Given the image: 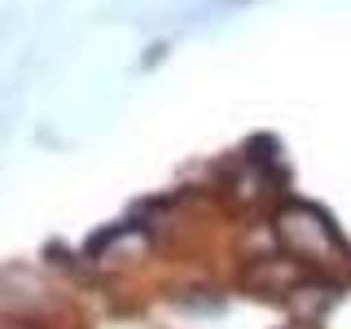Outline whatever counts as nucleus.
I'll list each match as a JSON object with an SVG mask.
<instances>
[{"instance_id":"f257e3e1","label":"nucleus","mask_w":351,"mask_h":329,"mask_svg":"<svg viewBox=\"0 0 351 329\" xmlns=\"http://www.w3.org/2000/svg\"><path fill=\"white\" fill-rule=\"evenodd\" d=\"M277 237L285 241V250L294 259L312 263V268H343L351 259L347 241L334 228V219L325 211H316V206H307V202H294L277 215Z\"/></svg>"}]
</instances>
